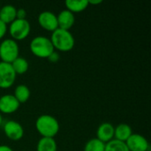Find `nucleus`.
<instances>
[{"instance_id": "1", "label": "nucleus", "mask_w": 151, "mask_h": 151, "mask_svg": "<svg viewBox=\"0 0 151 151\" xmlns=\"http://www.w3.org/2000/svg\"><path fill=\"white\" fill-rule=\"evenodd\" d=\"M59 128L58 119L49 114L39 116L35 121V129L42 137L54 138L58 134Z\"/></svg>"}, {"instance_id": "2", "label": "nucleus", "mask_w": 151, "mask_h": 151, "mask_svg": "<svg viewBox=\"0 0 151 151\" xmlns=\"http://www.w3.org/2000/svg\"><path fill=\"white\" fill-rule=\"evenodd\" d=\"M50 39L54 47V50L61 52H67L72 50L75 44V40L73 34L68 30L60 28H58L52 32Z\"/></svg>"}, {"instance_id": "3", "label": "nucleus", "mask_w": 151, "mask_h": 151, "mask_svg": "<svg viewBox=\"0 0 151 151\" xmlns=\"http://www.w3.org/2000/svg\"><path fill=\"white\" fill-rule=\"evenodd\" d=\"M29 49L32 54L39 58H48L50 55L55 51L50 39L42 35H38L33 38Z\"/></svg>"}, {"instance_id": "4", "label": "nucleus", "mask_w": 151, "mask_h": 151, "mask_svg": "<svg viewBox=\"0 0 151 151\" xmlns=\"http://www.w3.org/2000/svg\"><path fill=\"white\" fill-rule=\"evenodd\" d=\"M19 54V44L12 38L4 39L0 43V59L1 62L12 64Z\"/></svg>"}, {"instance_id": "5", "label": "nucleus", "mask_w": 151, "mask_h": 151, "mask_svg": "<svg viewBox=\"0 0 151 151\" xmlns=\"http://www.w3.org/2000/svg\"><path fill=\"white\" fill-rule=\"evenodd\" d=\"M9 34L12 36V39L14 41H21L26 39L31 31V26L29 21L27 19H16L9 25Z\"/></svg>"}, {"instance_id": "6", "label": "nucleus", "mask_w": 151, "mask_h": 151, "mask_svg": "<svg viewBox=\"0 0 151 151\" xmlns=\"http://www.w3.org/2000/svg\"><path fill=\"white\" fill-rule=\"evenodd\" d=\"M16 76L11 64L0 61V88L7 89L11 88L15 82Z\"/></svg>"}, {"instance_id": "7", "label": "nucleus", "mask_w": 151, "mask_h": 151, "mask_svg": "<svg viewBox=\"0 0 151 151\" xmlns=\"http://www.w3.org/2000/svg\"><path fill=\"white\" fill-rule=\"evenodd\" d=\"M3 130L5 136L13 142L20 141L24 136L23 127L15 120H8L3 126Z\"/></svg>"}, {"instance_id": "8", "label": "nucleus", "mask_w": 151, "mask_h": 151, "mask_svg": "<svg viewBox=\"0 0 151 151\" xmlns=\"http://www.w3.org/2000/svg\"><path fill=\"white\" fill-rule=\"evenodd\" d=\"M38 23L40 27L49 32H54L58 28L57 15L50 11H43L38 15Z\"/></svg>"}, {"instance_id": "9", "label": "nucleus", "mask_w": 151, "mask_h": 151, "mask_svg": "<svg viewBox=\"0 0 151 151\" xmlns=\"http://www.w3.org/2000/svg\"><path fill=\"white\" fill-rule=\"evenodd\" d=\"M126 145L129 151H148L150 143L148 140L140 134H134L127 139Z\"/></svg>"}, {"instance_id": "10", "label": "nucleus", "mask_w": 151, "mask_h": 151, "mask_svg": "<svg viewBox=\"0 0 151 151\" xmlns=\"http://www.w3.org/2000/svg\"><path fill=\"white\" fill-rule=\"evenodd\" d=\"M20 104L17 101L13 95L6 94L0 96V113L12 114L17 111Z\"/></svg>"}, {"instance_id": "11", "label": "nucleus", "mask_w": 151, "mask_h": 151, "mask_svg": "<svg viewBox=\"0 0 151 151\" xmlns=\"http://www.w3.org/2000/svg\"><path fill=\"white\" fill-rule=\"evenodd\" d=\"M57 19H58V28L68 30V31H70V29L73 27L75 22L74 14L66 9L61 11L58 13V15H57Z\"/></svg>"}, {"instance_id": "12", "label": "nucleus", "mask_w": 151, "mask_h": 151, "mask_svg": "<svg viewBox=\"0 0 151 151\" xmlns=\"http://www.w3.org/2000/svg\"><path fill=\"white\" fill-rule=\"evenodd\" d=\"M114 126L105 122L101 124L96 131V138L104 143H107L114 139Z\"/></svg>"}, {"instance_id": "13", "label": "nucleus", "mask_w": 151, "mask_h": 151, "mask_svg": "<svg viewBox=\"0 0 151 151\" xmlns=\"http://www.w3.org/2000/svg\"><path fill=\"white\" fill-rule=\"evenodd\" d=\"M17 19V8L12 4H5L0 8V20L10 25Z\"/></svg>"}, {"instance_id": "14", "label": "nucleus", "mask_w": 151, "mask_h": 151, "mask_svg": "<svg viewBox=\"0 0 151 151\" xmlns=\"http://www.w3.org/2000/svg\"><path fill=\"white\" fill-rule=\"evenodd\" d=\"M133 134L131 127L127 124L122 123L114 127V139L119 142H126L127 139Z\"/></svg>"}, {"instance_id": "15", "label": "nucleus", "mask_w": 151, "mask_h": 151, "mask_svg": "<svg viewBox=\"0 0 151 151\" xmlns=\"http://www.w3.org/2000/svg\"><path fill=\"white\" fill-rule=\"evenodd\" d=\"M65 4L66 10L73 14L76 12H81L88 7V0H67L65 2Z\"/></svg>"}, {"instance_id": "16", "label": "nucleus", "mask_w": 151, "mask_h": 151, "mask_svg": "<svg viewBox=\"0 0 151 151\" xmlns=\"http://www.w3.org/2000/svg\"><path fill=\"white\" fill-rule=\"evenodd\" d=\"M13 96L19 104H24L28 101L31 96V92H30L29 88L27 85L19 84L15 88Z\"/></svg>"}, {"instance_id": "17", "label": "nucleus", "mask_w": 151, "mask_h": 151, "mask_svg": "<svg viewBox=\"0 0 151 151\" xmlns=\"http://www.w3.org/2000/svg\"><path fill=\"white\" fill-rule=\"evenodd\" d=\"M58 145L54 138L42 137L36 145V151H57Z\"/></svg>"}, {"instance_id": "18", "label": "nucleus", "mask_w": 151, "mask_h": 151, "mask_svg": "<svg viewBox=\"0 0 151 151\" xmlns=\"http://www.w3.org/2000/svg\"><path fill=\"white\" fill-rule=\"evenodd\" d=\"M14 73L17 74H24L28 71L29 64L27 60L24 58L18 57L12 64H11Z\"/></svg>"}, {"instance_id": "19", "label": "nucleus", "mask_w": 151, "mask_h": 151, "mask_svg": "<svg viewBox=\"0 0 151 151\" xmlns=\"http://www.w3.org/2000/svg\"><path fill=\"white\" fill-rule=\"evenodd\" d=\"M104 148L105 143L102 142L97 138H93L87 142L83 151H104Z\"/></svg>"}, {"instance_id": "20", "label": "nucleus", "mask_w": 151, "mask_h": 151, "mask_svg": "<svg viewBox=\"0 0 151 151\" xmlns=\"http://www.w3.org/2000/svg\"><path fill=\"white\" fill-rule=\"evenodd\" d=\"M104 151H129L126 142H119L118 140H111L109 142L105 143Z\"/></svg>"}, {"instance_id": "21", "label": "nucleus", "mask_w": 151, "mask_h": 151, "mask_svg": "<svg viewBox=\"0 0 151 151\" xmlns=\"http://www.w3.org/2000/svg\"><path fill=\"white\" fill-rule=\"evenodd\" d=\"M47 59H49V61L51 62V63H57V62L60 59V56H59L58 52H57V51L55 50V51H53V52L50 55V57H49Z\"/></svg>"}, {"instance_id": "22", "label": "nucleus", "mask_w": 151, "mask_h": 151, "mask_svg": "<svg viewBox=\"0 0 151 151\" xmlns=\"http://www.w3.org/2000/svg\"><path fill=\"white\" fill-rule=\"evenodd\" d=\"M7 29H8L7 25L0 20V40L4 37V35L7 32Z\"/></svg>"}, {"instance_id": "23", "label": "nucleus", "mask_w": 151, "mask_h": 151, "mask_svg": "<svg viewBox=\"0 0 151 151\" xmlns=\"http://www.w3.org/2000/svg\"><path fill=\"white\" fill-rule=\"evenodd\" d=\"M27 17V12L26 10L20 8V9H17V19H24Z\"/></svg>"}, {"instance_id": "24", "label": "nucleus", "mask_w": 151, "mask_h": 151, "mask_svg": "<svg viewBox=\"0 0 151 151\" xmlns=\"http://www.w3.org/2000/svg\"><path fill=\"white\" fill-rule=\"evenodd\" d=\"M0 151H13L12 149L7 145H0Z\"/></svg>"}, {"instance_id": "25", "label": "nucleus", "mask_w": 151, "mask_h": 151, "mask_svg": "<svg viewBox=\"0 0 151 151\" xmlns=\"http://www.w3.org/2000/svg\"><path fill=\"white\" fill-rule=\"evenodd\" d=\"M88 5L89 4H93V5H97V4H102L103 3V1L102 0H91V1H88Z\"/></svg>"}, {"instance_id": "26", "label": "nucleus", "mask_w": 151, "mask_h": 151, "mask_svg": "<svg viewBox=\"0 0 151 151\" xmlns=\"http://www.w3.org/2000/svg\"><path fill=\"white\" fill-rule=\"evenodd\" d=\"M2 124H3V117H2V114L0 113V127L2 126Z\"/></svg>"}, {"instance_id": "27", "label": "nucleus", "mask_w": 151, "mask_h": 151, "mask_svg": "<svg viewBox=\"0 0 151 151\" xmlns=\"http://www.w3.org/2000/svg\"><path fill=\"white\" fill-rule=\"evenodd\" d=\"M0 8H1V7H0Z\"/></svg>"}]
</instances>
